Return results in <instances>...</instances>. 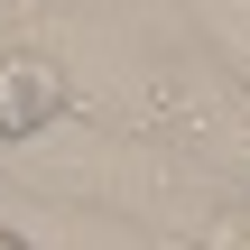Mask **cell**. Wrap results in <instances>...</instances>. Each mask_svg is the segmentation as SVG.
<instances>
[{
	"instance_id": "1",
	"label": "cell",
	"mask_w": 250,
	"mask_h": 250,
	"mask_svg": "<svg viewBox=\"0 0 250 250\" xmlns=\"http://www.w3.org/2000/svg\"><path fill=\"white\" fill-rule=\"evenodd\" d=\"M74 111V74L46 56V46H0V139H46L56 121Z\"/></svg>"
},
{
	"instance_id": "2",
	"label": "cell",
	"mask_w": 250,
	"mask_h": 250,
	"mask_svg": "<svg viewBox=\"0 0 250 250\" xmlns=\"http://www.w3.org/2000/svg\"><path fill=\"white\" fill-rule=\"evenodd\" d=\"M223 83H232V74H186V65H176V74H158V139H167V130H204V121H213V102H223ZM241 130H250V121H241ZM204 158H213L223 176H250V139H232V148H213V139H204Z\"/></svg>"
},
{
	"instance_id": "3",
	"label": "cell",
	"mask_w": 250,
	"mask_h": 250,
	"mask_svg": "<svg viewBox=\"0 0 250 250\" xmlns=\"http://www.w3.org/2000/svg\"><path fill=\"white\" fill-rule=\"evenodd\" d=\"M213 250H250V204L232 213V223H223V232H213Z\"/></svg>"
},
{
	"instance_id": "4",
	"label": "cell",
	"mask_w": 250,
	"mask_h": 250,
	"mask_svg": "<svg viewBox=\"0 0 250 250\" xmlns=\"http://www.w3.org/2000/svg\"><path fill=\"white\" fill-rule=\"evenodd\" d=\"M0 250H28V232H9V223H0Z\"/></svg>"
}]
</instances>
